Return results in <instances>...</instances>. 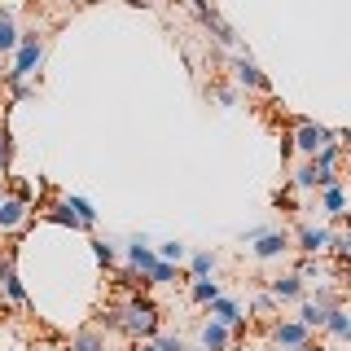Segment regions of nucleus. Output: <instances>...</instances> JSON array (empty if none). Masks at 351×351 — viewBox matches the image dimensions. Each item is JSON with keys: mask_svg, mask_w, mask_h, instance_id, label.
Listing matches in <instances>:
<instances>
[{"mask_svg": "<svg viewBox=\"0 0 351 351\" xmlns=\"http://www.w3.org/2000/svg\"><path fill=\"white\" fill-rule=\"evenodd\" d=\"M49 219H58V224H71V228H80V219H75L71 211H66V202H53V206H49Z\"/></svg>", "mask_w": 351, "mask_h": 351, "instance_id": "obj_28", "label": "nucleus"}, {"mask_svg": "<svg viewBox=\"0 0 351 351\" xmlns=\"http://www.w3.org/2000/svg\"><path fill=\"white\" fill-rule=\"evenodd\" d=\"M101 325L106 329H119V307H106V312H101Z\"/></svg>", "mask_w": 351, "mask_h": 351, "instance_id": "obj_32", "label": "nucleus"}, {"mask_svg": "<svg viewBox=\"0 0 351 351\" xmlns=\"http://www.w3.org/2000/svg\"><path fill=\"white\" fill-rule=\"evenodd\" d=\"M206 312H211V321H215V325H224V329H237V325H246V316H241L237 299H224V294H219L215 303H206Z\"/></svg>", "mask_w": 351, "mask_h": 351, "instance_id": "obj_13", "label": "nucleus"}, {"mask_svg": "<svg viewBox=\"0 0 351 351\" xmlns=\"http://www.w3.org/2000/svg\"><path fill=\"white\" fill-rule=\"evenodd\" d=\"M290 141H294V149H303L307 158H312L316 149H325L329 141H334V132H329V128H316V123H294V136ZM334 145H338V141H334Z\"/></svg>", "mask_w": 351, "mask_h": 351, "instance_id": "obj_6", "label": "nucleus"}, {"mask_svg": "<svg viewBox=\"0 0 351 351\" xmlns=\"http://www.w3.org/2000/svg\"><path fill=\"white\" fill-rule=\"evenodd\" d=\"M119 329H123L128 338L149 343V338L158 334V307H154L149 299H141V294H132V299L119 307Z\"/></svg>", "mask_w": 351, "mask_h": 351, "instance_id": "obj_1", "label": "nucleus"}, {"mask_svg": "<svg viewBox=\"0 0 351 351\" xmlns=\"http://www.w3.org/2000/svg\"><path fill=\"white\" fill-rule=\"evenodd\" d=\"M27 215H31L27 197H0V228H18Z\"/></svg>", "mask_w": 351, "mask_h": 351, "instance_id": "obj_14", "label": "nucleus"}, {"mask_svg": "<svg viewBox=\"0 0 351 351\" xmlns=\"http://www.w3.org/2000/svg\"><path fill=\"white\" fill-rule=\"evenodd\" d=\"M141 351H154V343H141Z\"/></svg>", "mask_w": 351, "mask_h": 351, "instance_id": "obj_34", "label": "nucleus"}, {"mask_svg": "<svg viewBox=\"0 0 351 351\" xmlns=\"http://www.w3.org/2000/svg\"><path fill=\"white\" fill-rule=\"evenodd\" d=\"M71 351H106V334L101 329H80L71 338Z\"/></svg>", "mask_w": 351, "mask_h": 351, "instance_id": "obj_23", "label": "nucleus"}, {"mask_svg": "<svg viewBox=\"0 0 351 351\" xmlns=\"http://www.w3.org/2000/svg\"><path fill=\"white\" fill-rule=\"evenodd\" d=\"M197 338H202L206 351H228V343H233V334H228L224 325H215V321H206L202 329H197Z\"/></svg>", "mask_w": 351, "mask_h": 351, "instance_id": "obj_17", "label": "nucleus"}, {"mask_svg": "<svg viewBox=\"0 0 351 351\" xmlns=\"http://www.w3.org/2000/svg\"><path fill=\"white\" fill-rule=\"evenodd\" d=\"M18 36H22V31L14 27V9H0V53H14Z\"/></svg>", "mask_w": 351, "mask_h": 351, "instance_id": "obj_21", "label": "nucleus"}, {"mask_svg": "<svg viewBox=\"0 0 351 351\" xmlns=\"http://www.w3.org/2000/svg\"><path fill=\"white\" fill-rule=\"evenodd\" d=\"M268 294H272V303H294V299H303V294H307V281L299 277V272H285V277H272L268 281Z\"/></svg>", "mask_w": 351, "mask_h": 351, "instance_id": "obj_10", "label": "nucleus"}, {"mask_svg": "<svg viewBox=\"0 0 351 351\" xmlns=\"http://www.w3.org/2000/svg\"><path fill=\"white\" fill-rule=\"evenodd\" d=\"M62 202H66V211H71L75 219H80V228H93V224H97V206L88 202V197L71 193V197H62Z\"/></svg>", "mask_w": 351, "mask_h": 351, "instance_id": "obj_18", "label": "nucleus"}, {"mask_svg": "<svg viewBox=\"0 0 351 351\" xmlns=\"http://www.w3.org/2000/svg\"><path fill=\"white\" fill-rule=\"evenodd\" d=\"M334 180H343V176H334ZM334 180H329V176H321V171H316L312 167V162H307V167H299V171H294V189H325V184H334Z\"/></svg>", "mask_w": 351, "mask_h": 351, "instance_id": "obj_19", "label": "nucleus"}, {"mask_svg": "<svg viewBox=\"0 0 351 351\" xmlns=\"http://www.w3.org/2000/svg\"><path fill=\"white\" fill-rule=\"evenodd\" d=\"M338 162H343V145H334V141H329L325 149H316V154H312V167L321 171V176H329V180L338 176Z\"/></svg>", "mask_w": 351, "mask_h": 351, "instance_id": "obj_15", "label": "nucleus"}, {"mask_svg": "<svg viewBox=\"0 0 351 351\" xmlns=\"http://www.w3.org/2000/svg\"><path fill=\"white\" fill-rule=\"evenodd\" d=\"M219 294H224V290H219L211 277H197V281L189 285V299H193V303H202V307H206V303H215Z\"/></svg>", "mask_w": 351, "mask_h": 351, "instance_id": "obj_24", "label": "nucleus"}, {"mask_svg": "<svg viewBox=\"0 0 351 351\" xmlns=\"http://www.w3.org/2000/svg\"><path fill=\"white\" fill-rule=\"evenodd\" d=\"M241 241H250V255H255L259 263H272V259H281L285 250H290V233H285V228H272V224L250 228Z\"/></svg>", "mask_w": 351, "mask_h": 351, "instance_id": "obj_3", "label": "nucleus"}, {"mask_svg": "<svg viewBox=\"0 0 351 351\" xmlns=\"http://www.w3.org/2000/svg\"><path fill=\"white\" fill-rule=\"evenodd\" d=\"M272 307H277V303H272V294H259V299H255V312H272Z\"/></svg>", "mask_w": 351, "mask_h": 351, "instance_id": "obj_33", "label": "nucleus"}, {"mask_svg": "<svg viewBox=\"0 0 351 351\" xmlns=\"http://www.w3.org/2000/svg\"><path fill=\"white\" fill-rule=\"evenodd\" d=\"M193 351H206V347H193Z\"/></svg>", "mask_w": 351, "mask_h": 351, "instance_id": "obj_35", "label": "nucleus"}, {"mask_svg": "<svg viewBox=\"0 0 351 351\" xmlns=\"http://www.w3.org/2000/svg\"><path fill=\"white\" fill-rule=\"evenodd\" d=\"M171 281H176V263H162V259H158V263L145 272V285H171Z\"/></svg>", "mask_w": 351, "mask_h": 351, "instance_id": "obj_26", "label": "nucleus"}, {"mask_svg": "<svg viewBox=\"0 0 351 351\" xmlns=\"http://www.w3.org/2000/svg\"><path fill=\"white\" fill-rule=\"evenodd\" d=\"M325 329L338 338V343H347L351 338V316H347V307L338 303V307H329V316H325Z\"/></svg>", "mask_w": 351, "mask_h": 351, "instance_id": "obj_20", "label": "nucleus"}, {"mask_svg": "<svg viewBox=\"0 0 351 351\" xmlns=\"http://www.w3.org/2000/svg\"><path fill=\"white\" fill-rule=\"evenodd\" d=\"M272 343L290 351H312V329H303L299 321H277L272 325Z\"/></svg>", "mask_w": 351, "mask_h": 351, "instance_id": "obj_7", "label": "nucleus"}, {"mask_svg": "<svg viewBox=\"0 0 351 351\" xmlns=\"http://www.w3.org/2000/svg\"><path fill=\"white\" fill-rule=\"evenodd\" d=\"M290 241L303 250V255H321V250L329 246V228H321V224H299L290 233Z\"/></svg>", "mask_w": 351, "mask_h": 351, "instance_id": "obj_9", "label": "nucleus"}, {"mask_svg": "<svg viewBox=\"0 0 351 351\" xmlns=\"http://www.w3.org/2000/svg\"><path fill=\"white\" fill-rule=\"evenodd\" d=\"M233 75H237V84H241V88H255V93H272L268 75H263L259 66L250 62V53H237V62H233Z\"/></svg>", "mask_w": 351, "mask_h": 351, "instance_id": "obj_11", "label": "nucleus"}, {"mask_svg": "<svg viewBox=\"0 0 351 351\" xmlns=\"http://www.w3.org/2000/svg\"><path fill=\"white\" fill-rule=\"evenodd\" d=\"M184 259H189V281H197V277H211V272H215V250H197V255H184Z\"/></svg>", "mask_w": 351, "mask_h": 351, "instance_id": "obj_22", "label": "nucleus"}, {"mask_svg": "<svg viewBox=\"0 0 351 351\" xmlns=\"http://www.w3.org/2000/svg\"><path fill=\"white\" fill-rule=\"evenodd\" d=\"M9 149H14V145H9V128L0 123V176L9 171Z\"/></svg>", "mask_w": 351, "mask_h": 351, "instance_id": "obj_30", "label": "nucleus"}, {"mask_svg": "<svg viewBox=\"0 0 351 351\" xmlns=\"http://www.w3.org/2000/svg\"><path fill=\"white\" fill-rule=\"evenodd\" d=\"M189 9H193V18L202 22L206 31L215 36V44H224V49H233V53H241V44H237V31L228 27L224 18H219V9L211 5V0H189Z\"/></svg>", "mask_w": 351, "mask_h": 351, "instance_id": "obj_4", "label": "nucleus"}, {"mask_svg": "<svg viewBox=\"0 0 351 351\" xmlns=\"http://www.w3.org/2000/svg\"><path fill=\"white\" fill-rule=\"evenodd\" d=\"M149 343H154V351H189V347H184L176 334H154Z\"/></svg>", "mask_w": 351, "mask_h": 351, "instance_id": "obj_27", "label": "nucleus"}, {"mask_svg": "<svg viewBox=\"0 0 351 351\" xmlns=\"http://www.w3.org/2000/svg\"><path fill=\"white\" fill-rule=\"evenodd\" d=\"M154 255H158L162 263H176V268H180V263H184V255H189V250H184V241H162V246H154Z\"/></svg>", "mask_w": 351, "mask_h": 351, "instance_id": "obj_25", "label": "nucleus"}, {"mask_svg": "<svg viewBox=\"0 0 351 351\" xmlns=\"http://www.w3.org/2000/svg\"><path fill=\"white\" fill-rule=\"evenodd\" d=\"M44 62V40H40V31H22L18 36V49H14V66L5 71V84L14 88V84H27V75L36 71V66Z\"/></svg>", "mask_w": 351, "mask_h": 351, "instance_id": "obj_2", "label": "nucleus"}, {"mask_svg": "<svg viewBox=\"0 0 351 351\" xmlns=\"http://www.w3.org/2000/svg\"><path fill=\"white\" fill-rule=\"evenodd\" d=\"M347 246H351V241H347V233H329V246H325V250H334V255L343 259V255H347Z\"/></svg>", "mask_w": 351, "mask_h": 351, "instance_id": "obj_31", "label": "nucleus"}, {"mask_svg": "<svg viewBox=\"0 0 351 351\" xmlns=\"http://www.w3.org/2000/svg\"><path fill=\"white\" fill-rule=\"evenodd\" d=\"M321 206H325L334 219L347 215V189H343V180H334V184H325V189H321Z\"/></svg>", "mask_w": 351, "mask_h": 351, "instance_id": "obj_16", "label": "nucleus"}, {"mask_svg": "<svg viewBox=\"0 0 351 351\" xmlns=\"http://www.w3.org/2000/svg\"><path fill=\"white\" fill-rule=\"evenodd\" d=\"M93 255H97V263H106V268H110V263H114V246L97 237V241H93Z\"/></svg>", "mask_w": 351, "mask_h": 351, "instance_id": "obj_29", "label": "nucleus"}, {"mask_svg": "<svg viewBox=\"0 0 351 351\" xmlns=\"http://www.w3.org/2000/svg\"><path fill=\"white\" fill-rule=\"evenodd\" d=\"M123 255H128V268H132V272H141V277H145L154 263H158V255H154V246H149V237H132Z\"/></svg>", "mask_w": 351, "mask_h": 351, "instance_id": "obj_12", "label": "nucleus"}, {"mask_svg": "<svg viewBox=\"0 0 351 351\" xmlns=\"http://www.w3.org/2000/svg\"><path fill=\"white\" fill-rule=\"evenodd\" d=\"M0 290H5V299L9 303H18V307H27V290H22V281H18V272H14V250H5L0 255Z\"/></svg>", "mask_w": 351, "mask_h": 351, "instance_id": "obj_8", "label": "nucleus"}, {"mask_svg": "<svg viewBox=\"0 0 351 351\" xmlns=\"http://www.w3.org/2000/svg\"><path fill=\"white\" fill-rule=\"evenodd\" d=\"M338 303H343V294H338V290H321L316 299H307V303L299 307V325H303V329H325L329 307H338Z\"/></svg>", "mask_w": 351, "mask_h": 351, "instance_id": "obj_5", "label": "nucleus"}]
</instances>
